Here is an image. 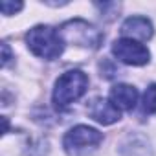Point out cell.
<instances>
[{
	"label": "cell",
	"mask_w": 156,
	"mask_h": 156,
	"mask_svg": "<svg viewBox=\"0 0 156 156\" xmlns=\"http://www.w3.org/2000/svg\"><path fill=\"white\" fill-rule=\"evenodd\" d=\"M101 141H103V134L99 130L87 125H77L66 132L62 145L70 156H83L90 149H96Z\"/></svg>",
	"instance_id": "cell-4"
},
{
	"label": "cell",
	"mask_w": 156,
	"mask_h": 156,
	"mask_svg": "<svg viewBox=\"0 0 156 156\" xmlns=\"http://www.w3.org/2000/svg\"><path fill=\"white\" fill-rule=\"evenodd\" d=\"M110 101L119 110H132L138 101V90L130 85H116L110 90Z\"/></svg>",
	"instance_id": "cell-8"
},
{
	"label": "cell",
	"mask_w": 156,
	"mask_h": 156,
	"mask_svg": "<svg viewBox=\"0 0 156 156\" xmlns=\"http://www.w3.org/2000/svg\"><path fill=\"white\" fill-rule=\"evenodd\" d=\"M0 8H2V13H4V15L9 17V15H15L17 11H20V9H22V4H20V2H15V4H13V2L4 0V2L0 4Z\"/></svg>",
	"instance_id": "cell-10"
},
{
	"label": "cell",
	"mask_w": 156,
	"mask_h": 156,
	"mask_svg": "<svg viewBox=\"0 0 156 156\" xmlns=\"http://www.w3.org/2000/svg\"><path fill=\"white\" fill-rule=\"evenodd\" d=\"M26 42H28V48L37 57H42V59H48V61L57 59L62 53V48H64V42H62L59 31H55L50 26L31 28L26 35Z\"/></svg>",
	"instance_id": "cell-2"
},
{
	"label": "cell",
	"mask_w": 156,
	"mask_h": 156,
	"mask_svg": "<svg viewBox=\"0 0 156 156\" xmlns=\"http://www.w3.org/2000/svg\"><path fill=\"white\" fill-rule=\"evenodd\" d=\"M2 50H4V59H2V62H4V66H8V62H9L11 55H9V48H8V44H6V42L2 44Z\"/></svg>",
	"instance_id": "cell-11"
},
{
	"label": "cell",
	"mask_w": 156,
	"mask_h": 156,
	"mask_svg": "<svg viewBox=\"0 0 156 156\" xmlns=\"http://www.w3.org/2000/svg\"><path fill=\"white\" fill-rule=\"evenodd\" d=\"M88 88V77L87 73H83L81 70H70L64 72L53 88V105L62 110L66 107H70L73 101L81 99L85 96Z\"/></svg>",
	"instance_id": "cell-1"
},
{
	"label": "cell",
	"mask_w": 156,
	"mask_h": 156,
	"mask_svg": "<svg viewBox=\"0 0 156 156\" xmlns=\"http://www.w3.org/2000/svg\"><path fill=\"white\" fill-rule=\"evenodd\" d=\"M88 116L101 125H112L119 119V108L108 99L96 98L88 105Z\"/></svg>",
	"instance_id": "cell-6"
},
{
	"label": "cell",
	"mask_w": 156,
	"mask_h": 156,
	"mask_svg": "<svg viewBox=\"0 0 156 156\" xmlns=\"http://www.w3.org/2000/svg\"><path fill=\"white\" fill-rule=\"evenodd\" d=\"M112 53L125 64H130V66H141V64H147L149 62V50L140 44L138 41H132V39H119L112 44Z\"/></svg>",
	"instance_id": "cell-5"
},
{
	"label": "cell",
	"mask_w": 156,
	"mask_h": 156,
	"mask_svg": "<svg viewBox=\"0 0 156 156\" xmlns=\"http://www.w3.org/2000/svg\"><path fill=\"white\" fill-rule=\"evenodd\" d=\"M59 35H61L62 42L75 44V46H83V48H90V50L99 48V44L103 41L101 31L96 30L87 20H81V19L64 22L61 26V30H59Z\"/></svg>",
	"instance_id": "cell-3"
},
{
	"label": "cell",
	"mask_w": 156,
	"mask_h": 156,
	"mask_svg": "<svg viewBox=\"0 0 156 156\" xmlns=\"http://www.w3.org/2000/svg\"><path fill=\"white\" fill-rule=\"evenodd\" d=\"M121 33L127 35V39H136V41H149L152 37V24L145 17H130L123 22Z\"/></svg>",
	"instance_id": "cell-7"
},
{
	"label": "cell",
	"mask_w": 156,
	"mask_h": 156,
	"mask_svg": "<svg viewBox=\"0 0 156 156\" xmlns=\"http://www.w3.org/2000/svg\"><path fill=\"white\" fill-rule=\"evenodd\" d=\"M143 112H156V85H151L143 94Z\"/></svg>",
	"instance_id": "cell-9"
}]
</instances>
